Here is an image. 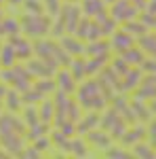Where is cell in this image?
I'll use <instances>...</instances> for the list:
<instances>
[{"mask_svg":"<svg viewBox=\"0 0 156 159\" xmlns=\"http://www.w3.org/2000/svg\"><path fill=\"white\" fill-rule=\"evenodd\" d=\"M148 132H145V136L150 138V144L156 148V119H152V121L148 123V127H145Z\"/></svg>","mask_w":156,"mask_h":159,"instance_id":"48","label":"cell"},{"mask_svg":"<svg viewBox=\"0 0 156 159\" xmlns=\"http://www.w3.org/2000/svg\"><path fill=\"white\" fill-rule=\"evenodd\" d=\"M9 43L13 45V49H15L17 61H27L32 55H34V45H32L27 38L15 34V36H9Z\"/></svg>","mask_w":156,"mask_h":159,"instance_id":"10","label":"cell"},{"mask_svg":"<svg viewBox=\"0 0 156 159\" xmlns=\"http://www.w3.org/2000/svg\"><path fill=\"white\" fill-rule=\"evenodd\" d=\"M63 34H65V24H63V19H57L55 24L51 25V36L61 38Z\"/></svg>","mask_w":156,"mask_h":159,"instance_id":"44","label":"cell"},{"mask_svg":"<svg viewBox=\"0 0 156 159\" xmlns=\"http://www.w3.org/2000/svg\"><path fill=\"white\" fill-rule=\"evenodd\" d=\"M55 83H57V89L70 93V96L76 93V87H78V81L72 76V72H70L68 68H59V70L55 72Z\"/></svg>","mask_w":156,"mask_h":159,"instance_id":"11","label":"cell"},{"mask_svg":"<svg viewBox=\"0 0 156 159\" xmlns=\"http://www.w3.org/2000/svg\"><path fill=\"white\" fill-rule=\"evenodd\" d=\"M131 108H133V112H135V119H137V121H150L152 112H150L148 102H144V100H139V98H133Z\"/></svg>","mask_w":156,"mask_h":159,"instance_id":"23","label":"cell"},{"mask_svg":"<svg viewBox=\"0 0 156 159\" xmlns=\"http://www.w3.org/2000/svg\"><path fill=\"white\" fill-rule=\"evenodd\" d=\"M103 11V4L101 0H84V13L86 15H97V13Z\"/></svg>","mask_w":156,"mask_h":159,"instance_id":"40","label":"cell"},{"mask_svg":"<svg viewBox=\"0 0 156 159\" xmlns=\"http://www.w3.org/2000/svg\"><path fill=\"white\" fill-rule=\"evenodd\" d=\"M135 47V38L129 34V32H124V30H118V32H114L112 34V40H110V49H114L116 53H122V51L131 49Z\"/></svg>","mask_w":156,"mask_h":159,"instance_id":"13","label":"cell"},{"mask_svg":"<svg viewBox=\"0 0 156 159\" xmlns=\"http://www.w3.org/2000/svg\"><path fill=\"white\" fill-rule=\"evenodd\" d=\"M0 34H4V32H2V21H0Z\"/></svg>","mask_w":156,"mask_h":159,"instance_id":"54","label":"cell"},{"mask_svg":"<svg viewBox=\"0 0 156 159\" xmlns=\"http://www.w3.org/2000/svg\"><path fill=\"white\" fill-rule=\"evenodd\" d=\"M99 127L106 129L116 140V138H120V136L124 134V129L129 127V123L124 121L114 108H108V110H103V112H99Z\"/></svg>","mask_w":156,"mask_h":159,"instance_id":"3","label":"cell"},{"mask_svg":"<svg viewBox=\"0 0 156 159\" xmlns=\"http://www.w3.org/2000/svg\"><path fill=\"white\" fill-rule=\"evenodd\" d=\"M120 57L127 61L129 66H139V64H141V60L145 57V53H144L141 49H139L137 45H135V47H131V49L122 51V53H120Z\"/></svg>","mask_w":156,"mask_h":159,"instance_id":"28","label":"cell"},{"mask_svg":"<svg viewBox=\"0 0 156 159\" xmlns=\"http://www.w3.org/2000/svg\"><path fill=\"white\" fill-rule=\"evenodd\" d=\"M32 144H34V147H36L40 153H47L48 148L53 147V142H51V136H48V134H44V136H40V138H36Z\"/></svg>","mask_w":156,"mask_h":159,"instance_id":"41","label":"cell"},{"mask_svg":"<svg viewBox=\"0 0 156 159\" xmlns=\"http://www.w3.org/2000/svg\"><path fill=\"white\" fill-rule=\"evenodd\" d=\"M13 2H21V0H13Z\"/></svg>","mask_w":156,"mask_h":159,"instance_id":"55","label":"cell"},{"mask_svg":"<svg viewBox=\"0 0 156 159\" xmlns=\"http://www.w3.org/2000/svg\"><path fill=\"white\" fill-rule=\"evenodd\" d=\"M25 147V136L15 134V132H4L0 134V148L9 155V157H19Z\"/></svg>","mask_w":156,"mask_h":159,"instance_id":"4","label":"cell"},{"mask_svg":"<svg viewBox=\"0 0 156 159\" xmlns=\"http://www.w3.org/2000/svg\"><path fill=\"white\" fill-rule=\"evenodd\" d=\"M95 127H99V112L97 110H89V112H84L82 117L76 121V134L84 136L86 132H91Z\"/></svg>","mask_w":156,"mask_h":159,"instance_id":"14","label":"cell"},{"mask_svg":"<svg viewBox=\"0 0 156 159\" xmlns=\"http://www.w3.org/2000/svg\"><path fill=\"white\" fill-rule=\"evenodd\" d=\"M84 136H86V144L99 148V151H108V148L114 144V138H112L106 129H101V127H95V129L86 132Z\"/></svg>","mask_w":156,"mask_h":159,"instance_id":"9","label":"cell"},{"mask_svg":"<svg viewBox=\"0 0 156 159\" xmlns=\"http://www.w3.org/2000/svg\"><path fill=\"white\" fill-rule=\"evenodd\" d=\"M25 68L30 70V74L34 76V79H42V76H55V72L59 70L55 64H48L47 60H40V57H30V60L25 61Z\"/></svg>","mask_w":156,"mask_h":159,"instance_id":"5","label":"cell"},{"mask_svg":"<svg viewBox=\"0 0 156 159\" xmlns=\"http://www.w3.org/2000/svg\"><path fill=\"white\" fill-rule=\"evenodd\" d=\"M89 25H91L89 19H80L78 25H76V30H74V36H78L80 40H84V38H86V32H89Z\"/></svg>","mask_w":156,"mask_h":159,"instance_id":"42","label":"cell"},{"mask_svg":"<svg viewBox=\"0 0 156 159\" xmlns=\"http://www.w3.org/2000/svg\"><path fill=\"white\" fill-rule=\"evenodd\" d=\"M0 81L4 85H11L13 83V68H2L0 66Z\"/></svg>","mask_w":156,"mask_h":159,"instance_id":"49","label":"cell"},{"mask_svg":"<svg viewBox=\"0 0 156 159\" xmlns=\"http://www.w3.org/2000/svg\"><path fill=\"white\" fill-rule=\"evenodd\" d=\"M21 119L25 121V125H27V127L40 121V119H38V106H36V104H23V112H21Z\"/></svg>","mask_w":156,"mask_h":159,"instance_id":"31","label":"cell"},{"mask_svg":"<svg viewBox=\"0 0 156 159\" xmlns=\"http://www.w3.org/2000/svg\"><path fill=\"white\" fill-rule=\"evenodd\" d=\"M34 87H36L42 96H53V93L57 91V83H55V79H53V76H42V79H36Z\"/></svg>","mask_w":156,"mask_h":159,"instance_id":"27","label":"cell"},{"mask_svg":"<svg viewBox=\"0 0 156 159\" xmlns=\"http://www.w3.org/2000/svg\"><path fill=\"white\" fill-rule=\"evenodd\" d=\"M82 110H84V108L78 104V100H70V104H68V108H65V117H68L70 121L76 123V121H78V119L84 115Z\"/></svg>","mask_w":156,"mask_h":159,"instance_id":"32","label":"cell"},{"mask_svg":"<svg viewBox=\"0 0 156 159\" xmlns=\"http://www.w3.org/2000/svg\"><path fill=\"white\" fill-rule=\"evenodd\" d=\"M21 98H23V104H38V102L44 98V96H42V93L38 91L36 87L32 85L30 89H25L23 93H21Z\"/></svg>","mask_w":156,"mask_h":159,"instance_id":"35","label":"cell"},{"mask_svg":"<svg viewBox=\"0 0 156 159\" xmlns=\"http://www.w3.org/2000/svg\"><path fill=\"white\" fill-rule=\"evenodd\" d=\"M2 32H4L6 36H15V34H19V32H21V24H19L17 19L9 17V19H4V21H2Z\"/></svg>","mask_w":156,"mask_h":159,"instance_id":"34","label":"cell"},{"mask_svg":"<svg viewBox=\"0 0 156 159\" xmlns=\"http://www.w3.org/2000/svg\"><path fill=\"white\" fill-rule=\"evenodd\" d=\"M57 129H61V132H63V134L68 136V138H74V136H76V123H74V121H70V119H65V121L61 123V125L57 127Z\"/></svg>","mask_w":156,"mask_h":159,"instance_id":"43","label":"cell"},{"mask_svg":"<svg viewBox=\"0 0 156 159\" xmlns=\"http://www.w3.org/2000/svg\"><path fill=\"white\" fill-rule=\"evenodd\" d=\"M145 132H148V129H145L141 123H137V125L133 123L131 127H127L124 134L120 136V144H122V147H133V144L141 142V140L145 138Z\"/></svg>","mask_w":156,"mask_h":159,"instance_id":"12","label":"cell"},{"mask_svg":"<svg viewBox=\"0 0 156 159\" xmlns=\"http://www.w3.org/2000/svg\"><path fill=\"white\" fill-rule=\"evenodd\" d=\"M47 9L51 15H57L59 13V0H47Z\"/></svg>","mask_w":156,"mask_h":159,"instance_id":"50","label":"cell"},{"mask_svg":"<svg viewBox=\"0 0 156 159\" xmlns=\"http://www.w3.org/2000/svg\"><path fill=\"white\" fill-rule=\"evenodd\" d=\"M110 43L108 40H89V45H84V55L86 57H93V55H103V53H110Z\"/></svg>","mask_w":156,"mask_h":159,"instance_id":"18","label":"cell"},{"mask_svg":"<svg viewBox=\"0 0 156 159\" xmlns=\"http://www.w3.org/2000/svg\"><path fill=\"white\" fill-rule=\"evenodd\" d=\"M76 100H78V104L86 110H103L110 102V100L103 96L101 85H99L97 79L84 81V83H80V85L76 87Z\"/></svg>","mask_w":156,"mask_h":159,"instance_id":"1","label":"cell"},{"mask_svg":"<svg viewBox=\"0 0 156 159\" xmlns=\"http://www.w3.org/2000/svg\"><path fill=\"white\" fill-rule=\"evenodd\" d=\"M97 24L101 28V36H112V34L116 32V30H114V28H116V19H114V17H108V15H106V17H103L101 21H97Z\"/></svg>","mask_w":156,"mask_h":159,"instance_id":"36","label":"cell"},{"mask_svg":"<svg viewBox=\"0 0 156 159\" xmlns=\"http://www.w3.org/2000/svg\"><path fill=\"white\" fill-rule=\"evenodd\" d=\"M137 68H139L144 74H156V57H152V55L148 57V55H145Z\"/></svg>","mask_w":156,"mask_h":159,"instance_id":"39","label":"cell"},{"mask_svg":"<svg viewBox=\"0 0 156 159\" xmlns=\"http://www.w3.org/2000/svg\"><path fill=\"white\" fill-rule=\"evenodd\" d=\"M68 70L72 72V76L76 79V81H82L84 76H86V57H84V55H76V57H72Z\"/></svg>","mask_w":156,"mask_h":159,"instance_id":"19","label":"cell"},{"mask_svg":"<svg viewBox=\"0 0 156 159\" xmlns=\"http://www.w3.org/2000/svg\"><path fill=\"white\" fill-rule=\"evenodd\" d=\"M70 155H74V157H86L89 155V147H86V140L82 136L76 134L70 140Z\"/></svg>","mask_w":156,"mask_h":159,"instance_id":"26","label":"cell"},{"mask_svg":"<svg viewBox=\"0 0 156 159\" xmlns=\"http://www.w3.org/2000/svg\"><path fill=\"white\" fill-rule=\"evenodd\" d=\"M0 17H2V11H0Z\"/></svg>","mask_w":156,"mask_h":159,"instance_id":"57","label":"cell"},{"mask_svg":"<svg viewBox=\"0 0 156 159\" xmlns=\"http://www.w3.org/2000/svg\"><path fill=\"white\" fill-rule=\"evenodd\" d=\"M137 47L144 51L145 55L156 57V34H148V32H145L144 36H139V45H137Z\"/></svg>","mask_w":156,"mask_h":159,"instance_id":"29","label":"cell"},{"mask_svg":"<svg viewBox=\"0 0 156 159\" xmlns=\"http://www.w3.org/2000/svg\"><path fill=\"white\" fill-rule=\"evenodd\" d=\"M122 30H124V32H129L131 36H137V38L144 36L145 32H148V28H145L141 21H131V19H129V21L124 24V28H122Z\"/></svg>","mask_w":156,"mask_h":159,"instance_id":"33","label":"cell"},{"mask_svg":"<svg viewBox=\"0 0 156 159\" xmlns=\"http://www.w3.org/2000/svg\"><path fill=\"white\" fill-rule=\"evenodd\" d=\"M25 9L30 15H38V13H42V4L38 0H25Z\"/></svg>","mask_w":156,"mask_h":159,"instance_id":"47","label":"cell"},{"mask_svg":"<svg viewBox=\"0 0 156 159\" xmlns=\"http://www.w3.org/2000/svg\"><path fill=\"white\" fill-rule=\"evenodd\" d=\"M63 24H65V32H72L76 30V25H78V21H80V13H78V9H74V7H68L65 11H63Z\"/></svg>","mask_w":156,"mask_h":159,"instance_id":"25","label":"cell"},{"mask_svg":"<svg viewBox=\"0 0 156 159\" xmlns=\"http://www.w3.org/2000/svg\"><path fill=\"white\" fill-rule=\"evenodd\" d=\"M53 117H55V104H53V98H44L38 102V119L42 123L51 125L53 123Z\"/></svg>","mask_w":156,"mask_h":159,"instance_id":"17","label":"cell"},{"mask_svg":"<svg viewBox=\"0 0 156 159\" xmlns=\"http://www.w3.org/2000/svg\"><path fill=\"white\" fill-rule=\"evenodd\" d=\"M141 79H144V72L135 66V68H129L127 74H122L118 81V93H129V91H135L137 85L141 83Z\"/></svg>","mask_w":156,"mask_h":159,"instance_id":"8","label":"cell"},{"mask_svg":"<svg viewBox=\"0 0 156 159\" xmlns=\"http://www.w3.org/2000/svg\"><path fill=\"white\" fill-rule=\"evenodd\" d=\"M47 123H42V121H38V123H34V125H30L27 129H25V142H34L36 138H40V136H44L47 134Z\"/></svg>","mask_w":156,"mask_h":159,"instance_id":"30","label":"cell"},{"mask_svg":"<svg viewBox=\"0 0 156 159\" xmlns=\"http://www.w3.org/2000/svg\"><path fill=\"white\" fill-rule=\"evenodd\" d=\"M0 2H2V0H0Z\"/></svg>","mask_w":156,"mask_h":159,"instance_id":"58","label":"cell"},{"mask_svg":"<svg viewBox=\"0 0 156 159\" xmlns=\"http://www.w3.org/2000/svg\"><path fill=\"white\" fill-rule=\"evenodd\" d=\"M6 91H9V87H6L4 83H2V81H0V102L4 100V96H6Z\"/></svg>","mask_w":156,"mask_h":159,"instance_id":"51","label":"cell"},{"mask_svg":"<svg viewBox=\"0 0 156 159\" xmlns=\"http://www.w3.org/2000/svg\"><path fill=\"white\" fill-rule=\"evenodd\" d=\"M0 108H2V102H0Z\"/></svg>","mask_w":156,"mask_h":159,"instance_id":"56","label":"cell"},{"mask_svg":"<svg viewBox=\"0 0 156 159\" xmlns=\"http://www.w3.org/2000/svg\"><path fill=\"white\" fill-rule=\"evenodd\" d=\"M2 157H9V155H6V153H4V151L0 148V159H2Z\"/></svg>","mask_w":156,"mask_h":159,"instance_id":"53","label":"cell"},{"mask_svg":"<svg viewBox=\"0 0 156 159\" xmlns=\"http://www.w3.org/2000/svg\"><path fill=\"white\" fill-rule=\"evenodd\" d=\"M70 140H72V138H68V136L63 134L61 129H57V127L51 132V142H53V147H57L61 151V155H68V153H70Z\"/></svg>","mask_w":156,"mask_h":159,"instance_id":"22","label":"cell"},{"mask_svg":"<svg viewBox=\"0 0 156 159\" xmlns=\"http://www.w3.org/2000/svg\"><path fill=\"white\" fill-rule=\"evenodd\" d=\"M97 38H101V28H99V24H93V21H91L84 40H97Z\"/></svg>","mask_w":156,"mask_h":159,"instance_id":"45","label":"cell"},{"mask_svg":"<svg viewBox=\"0 0 156 159\" xmlns=\"http://www.w3.org/2000/svg\"><path fill=\"white\" fill-rule=\"evenodd\" d=\"M15 64H17V55H15L13 45L11 43L0 45V66H2V68H13Z\"/></svg>","mask_w":156,"mask_h":159,"instance_id":"21","label":"cell"},{"mask_svg":"<svg viewBox=\"0 0 156 159\" xmlns=\"http://www.w3.org/2000/svg\"><path fill=\"white\" fill-rule=\"evenodd\" d=\"M25 129H27L25 121L21 119V117H17L15 112L6 110V112H2V115H0V134H4V132L25 134Z\"/></svg>","mask_w":156,"mask_h":159,"instance_id":"6","label":"cell"},{"mask_svg":"<svg viewBox=\"0 0 156 159\" xmlns=\"http://www.w3.org/2000/svg\"><path fill=\"white\" fill-rule=\"evenodd\" d=\"M59 45L68 51L72 57H76V55H84V43L78 36H74V34H63V36L59 38Z\"/></svg>","mask_w":156,"mask_h":159,"instance_id":"15","label":"cell"},{"mask_svg":"<svg viewBox=\"0 0 156 159\" xmlns=\"http://www.w3.org/2000/svg\"><path fill=\"white\" fill-rule=\"evenodd\" d=\"M108 64H110V53L89 57V60H86V76H95V74H99Z\"/></svg>","mask_w":156,"mask_h":159,"instance_id":"16","label":"cell"},{"mask_svg":"<svg viewBox=\"0 0 156 159\" xmlns=\"http://www.w3.org/2000/svg\"><path fill=\"white\" fill-rule=\"evenodd\" d=\"M4 106H6V110H11V112H19L21 110V106H23V98H21V93L17 91V89H9L6 91V96H4Z\"/></svg>","mask_w":156,"mask_h":159,"instance_id":"20","label":"cell"},{"mask_svg":"<svg viewBox=\"0 0 156 159\" xmlns=\"http://www.w3.org/2000/svg\"><path fill=\"white\" fill-rule=\"evenodd\" d=\"M21 32L30 38H42L51 32V19L44 17L42 13L38 15H25L23 21H21Z\"/></svg>","mask_w":156,"mask_h":159,"instance_id":"2","label":"cell"},{"mask_svg":"<svg viewBox=\"0 0 156 159\" xmlns=\"http://www.w3.org/2000/svg\"><path fill=\"white\" fill-rule=\"evenodd\" d=\"M148 106H150V112H152V115H156V96L148 102Z\"/></svg>","mask_w":156,"mask_h":159,"instance_id":"52","label":"cell"},{"mask_svg":"<svg viewBox=\"0 0 156 159\" xmlns=\"http://www.w3.org/2000/svg\"><path fill=\"white\" fill-rule=\"evenodd\" d=\"M131 148H133L131 155H133V157H137V159H154L156 157V148L152 147V144H145L144 140L137 142V144H133Z\"/></svg>","mask_w":156,"mask_h":159,"instance_id":"24","label":"cell"},{"mask_svg":"<svg viewBox=\"0 0 156 159\" xmlns=\"http://www.w3.org/2000/svg\"><path fill=\"white\" fill-rule=\"evenodd\" d=\"M108 157H112V159H127V157H133L131 155V151H127V147H112L108 148V151H103Z\"/></svg>","mask_w":156,"mask_h":159,"instance_id":"37","label":"cell"},{"mask_svg":"<svg viewBox=\"0 0 156 159\" xmlns=\"http://www.w3.org/2000/svg\"><path fill=\"white\" fill-rule=\"evenodd\" d=\"M32 85H34V76L30 74V70H27L25 66L15 64V66H13V83H11V87L17 89L19 93H23L25 89H30Z\"/></svg>","mask_w":156,"mask_h":159,"instance_id":"7","label":"cell"},{"mask_svg":"<svg viewBox=\"0 0 156 159\" xmlns=\"http://www.w3.org/2000/svg\"><path fill=\"white\" fill-rule=\"evenodd\" d=\"M108 66H110V68H112V70H114V72H116V74H118V76H122V74H127V70L131 68V66H129L127 61L122 60L120 55H118V57H114V60L110 61Z\"/></svg>","mask_w":156,"mask_h":159,"instance_id":"38","label":"cell"},{"mask_svg":"<svg viewBox=\"0 0 156 159\" xmlns=\"http://www.w3.org/2000/svg\"><path fill=\"white\" fill-rule=\"evenodd\" d=\"M40 155H42V153H40V151H38V148L34 147V144H32V147H27V144H25V147H23V151H21V155H19V157H30V159H38V157H40Z\"/></svg>","mask_w":156,"mask_h":159,"instance_id":"46","label":"cell"}]
</instances>
